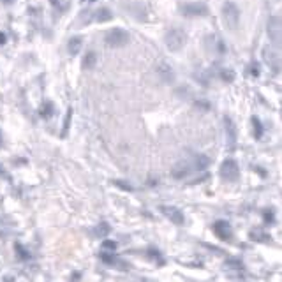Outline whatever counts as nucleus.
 <instances>
[{
    "label": "nucleus",
    "instance_id": "1",
    "mask_svg": "<svg viewBox=\"0 0 282 282\" xmlns=\"http://www.w3.org/2000/svg\"><path fill=\"white\" fill-rule=\"evenodd\" d=\"M208 164H210V159L206 156H196L192 161H182L178 162V164H175L171 169V177L180 180V178H185L187 175L194 171H203Z\"/></svg>",
    "mask_w": 282,
    "mask_h": 282
},
{
    "label": "nucleus",
    "instance_id": "2",
    "mask_svg": "<svg viewBox=\"0 0 282 282\" xmlns=\"http://www.w3.org/2000/svg\"><path fill=\"white\" fill-rule=\"evenodd\" d=\"M222 23L228 30L236 32L240 25V9L233 2H226L222 6Z\"/></svg>",
    "mask_w": 282,
    "mask_h": 282
},
{
    "label": "nucleus",
    "instance_id": "3",
    "mask_svg": "<svg viewBox=\"0 0 282 282\" xmlns=\"http://www.w3.org/2000/svg\"><path fill=\"white\" fill-rule=\"evenodd\" d=\"M185 41H187V35H185V32L180 29H169L164 35L166 46H168V50L173 51V53L175 51H180L182 48H184Z\"/></svg>",
    "mask_w": 282,
    "mask_h": 282
},
{
    "label": "nucleus",
    "instance_id": "4",
    "mask_svg": "<svg viewBox=\"0 0 282 282\" xmlns=\"http://www.w3.org/2000/svg\"><path fill=\"white\" fill-rule=\"evenodd\" d=\"M129 34L124 29H111L104 35V42L110 48H124L129 42Z\"/></svg>",
    "mask_w": 282,
    "mask_h": 282
},
{
    "label": "nucleus",
    "instance_id": "5",
    "mask_svg": "<svg viewBox=\"0 0 282 282\" xmlns=\"http://www.w3.org/2000/svg\"><path fill=\"white\" fill-rule=\"evenodd\" d=\"M219 171L222 180L226 182H236L240 178V168H238L236 161H233V159H228V161L222 162Z\"/></svg>",
    "mask_w": 282,
    "mask_h": 282
},
{
    "label": "nucleus",
    "instance_id": "6",
    "mask_svg": "<svg viewBox=\"0 0 282 282\" xmlns=\"http://www.w3.org/2000/svg\"><path fill=\"white\" fill-rule=\"evenodd\" d=\"M268 37L275 46L280 45V18L279 14L272 16L268 19Z\"/></svg>",
    "mask_w": 282,
    "mask_h": 282
},
{
    "label": "nucleus",
    "instance_id": "7",
    "mask_svg": "<svg viewBox=\"0 0 282 282\" xmlns=\"http://www.w3.org/2000/svg\"><path fill=\"white\" fill-rule=\"evenodd\" d=\"M263 57H265V62H267V66L270 69L273 71V73H279L280 71V60H279V55H277L275 50H272V48H265L263 50Z\"/></svg>",
    "mask_w": 282,
    "mask_h": 282
},
{
    "label": "nucleus",
    "instance_id": "8",
    "mask_svg": "<svg viewBox=\"0 0 282 282\" xmlns=\"http://www.w3.org/2000/svg\"><path fill=\"white\" fill-rule=\"evenodd\" d=\"M213 233L217 235V238H221V240H224V242L233 238L231 226H229V222H226V221H217L215 224H213Z\"/></svg>",
    "mask_w": 282,
    "mask_h": 282
},
{
    "label": "nucleus",
    "instance_id": "9",
    "mask_svg": "<svg viewBox=\"0 0 282 282\" xmlns=\"http://www.w3.org/2000/svg\"><path fill=\"white\" fill-rule=\"evenodd\" d=\"M161 210L169 221L175 222V224H178V226L184 224V213H182L178 208H175V206H162Z\"/></svg>",
    "mask_w": 282,
    "mask_h": 282
},
{
    "label": "nucleus",
    "instance_id": "10",
    "mask_svg": "<svg viewBox=\"0 0 282 282\" xmlns=\"http://www.w3.org/2000/svg\"><path fill=\"white\" fill-rule=\"evenodd\" d=\"M180 11L189 18H194V16H203L206 14V7L200 6V4H185V6L180 7Z\"/></svg>",
    "mask_w": 282,
    "mask_h": 282
},
{
    "label": "nucleus",
    "instance_id": "11",
    "mask_svg": "<svg viewBox=\"0 0 282 282\" xmlns=\"http://www.w3.org/2000/svg\"><path fill=\"white\" fill-rule=\"evenodd\" d=\"M226 134H228V143L229 145H235V141H236V129H235V125H233V122L229 120V118H226Z\"/></svg>",
    "mask_w": 282,
    "mask_h": 282
},
{
    "label": "nucleus",
    "instance_id": "12",
    "mask_svg": "<svg viewBox=\"0 0 282 282\" xmlns=\"http://www.w3.org/2000/svg\"><path fill=\"white\" fill-rule=\"evenodd\" d=\"M81 46H83V37H79V35H76V37H73L69 41V53L71 55H78L79 51H81Z\"/></svg>",
    "mask_w": 282,
    "mask_h": 282
},
{
    "label": "nucleus",
    "instance_id": "13",
    "mask_svg": "<svg viewBox=\"0 0 282 282\" xmlns=\"http://www.w3.org/2000/svg\"><path fill=\"white\" fill-rule=\"evenodd\" d=\"M97 63V53L95 51H89L83 58V69H94Z\"/></svg>",
    "mask_w": 282,
    "mask_h": 282
},
{
    "label": "nucleus",
    "instance_id": "14",
    "mask_svg": "<svg viewBox=\"0 0 282 282\" xmlns=\"http://www.w3.org/2000/svg\"><path fill=\"white\" fill-rule=\"evenodd\" d=\"M159 76L164 79V81H171L173 79V69L169 66H166V63H162V66L159 67Z\"/></svg>",
    "mask_w": 282,
    "mask_h": 282
},
{
    "label": "nucleus",
    "instance_id": "15",
    "mask_svg": "<svg viewBox=\"0 0 282 282\" xmlns=\"http://www.w3.org/2000/svg\"><path fill=\"white\" fill-rule=\"evenodd\" d=\"M252 125H254V136L259 140L261 136H263V125H261V120L257 117L252 118Z\"/></svg>",
    "mask_w": 282,
    "mask_h": 282
},
{
    "label": "nucleus",
    "instance_id": "16",
    "mask_svg": "<svg viewBox=\"0 0 282 282\" xmlns=\"http://www.w3.org/2000/svg\"><path fill=\"white\" fill-rule=\"evenodd\" d=\"M95 19L97 21H110L111 19V11L110 9H101L95 13Z\"/></svg>",
    "mask_w": 282,
    "mask_h": 282
},
{
    "label": "nucleus",
    "instance_id": "17",
    "mask_svg": "<svg viewBox=\"0 0 282 282\" xmlns=\"http://www.w3.org/2000/svg\"><path fill=\"white\" fill-rule=\"evenodd\" d=\"M14 247H16V251L19 252V257H21V259H29V257H30V252H29V251H25V247H23V245L16 244Z\"/></svg>",
    "mask_w": 282,
    "mask_h": 282
},
{
    "label": "nucleus",
    "instance_id": "18",
    "mask_svg": "<svg viewBox=\"0 0 282 282\" xmlns=\"http://www.w3.org/2000/svg\"><path fill=\"white\" fill-rule=\"evenodd\" d=\"M110 231H111V228L108 224H101L99 226V229H97V235H108Z\"/></svg>",
    "mask_w": 282,
    "mask_h": 282
},
{
    "label": "nucleus",
    "instance_id": "19",
    "mask_svg": "<svg viewBox=\"0 0 282 282\" xmlns=\"http://www.w3.org/2000/svg\"><path fill=\"white\" fill-rule=\"evenodd\" d=\"M222 78L228 79V81H233V78H235V74H233L231 69H224L222 71Z\"/></svg>",
    "mask_w": 282,
    "mask_h": 282
},
{
    "label": "nucleus",
    "instance_id": "20",
    "mask_svg": "<svg viewBox=\"0 0 282 282\" xmlns=\"http://www.w3.org/2000/svg\"><path fill=\"white\" fill-rule=\"evenodd\" d=\"M51 110H53V106H51V102H46V110H45V108L41 110L42 117H51Z\"/></svg>",
    "mask_w": 282,
    "mask_h": 282
},
{
    "label": "nucleus",
    "instance_id": "21",
    "mask_svg": "<svg viewBox=\"0 0 282 282\" xmlns=\"http://www.w3.org/2000/svg\"><path fill=\"white\" fill-rule=\"evenodd\" d=\"M102 245H104L106 249H115V247H117V244H115V242H111V240H106Z\"/></svg>",
    "mask_w": 282,
    "mask_h": 282
},
{
    "label": "nucleus",
    "instance_id": "22",
    "mask_svg": "<svg viewBox=\"0 0 282 282\" xmlns=\"http://www.w3.org/2000/svg\"><path fill=\"white\" fill-rule=\"evenodd\" d=\"M4 42H6V35L0 34V45H4Z\"/></svg>",
    "mask_w": 282,
    "mask_h": 282
}]
</instances>
